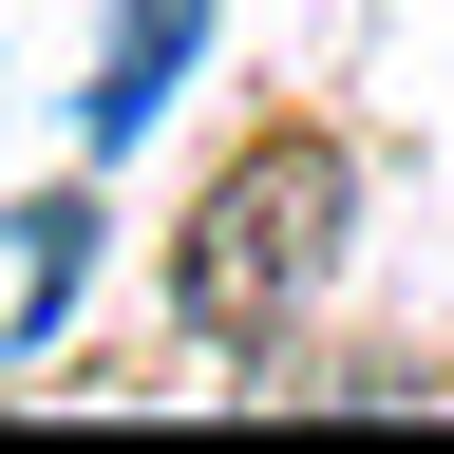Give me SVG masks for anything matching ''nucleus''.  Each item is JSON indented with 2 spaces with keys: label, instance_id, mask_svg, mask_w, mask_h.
Returning <instances> with one entry per match:
<instances>
[{
  "label": "nucleus",
  "instance_id": "obj_1",
  "mask_svg": "<svg viewBox=\"0 0 454 454\" xmlns=\"http://www.w3.org/2000/svg\"><path fill=\"white\" fill-rule=\"evenodd\" d=\"M340 227H360V170H340L322 133H265V152L190 208V247H170V322H190V340H303Z\"/></svg>",
  "mask_w": 454,
  "mask_h": 454
},
{
  "label": "nucleus",
  "instance_id": "obj_2",
  "mask_svg": "<svg viewBox=\"0 0 454 454\" xmlns=\"http://www.w3.org/2000/svg\"><path fill=\"white\" fill-rule=\"evenodd\" d=\"M190 38H208V0H133V20H114V76H95V152H114V133H152V95L190 76Z\"/></svg>",
  "mask_w": 454,
  "mask_h": 454
}]
</instances>
